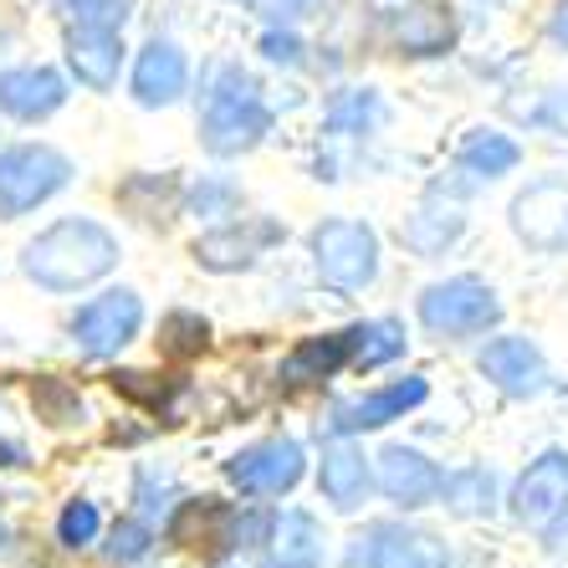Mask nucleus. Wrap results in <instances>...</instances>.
<instances>
[{
    "mask_svg": "<svg viewBox=\"0 0 568 568\" xmlns=\"http://www.w3.org/2000/svg\"><path fill=\"white\" fill-rule=\"evenodd\" d=\"M27 277L52 292H78L119 266V236L98 221H57L27 246Z\"/></svg>",
    "mask_w": 568,
    "mask_h": 568,
    "instance_id": "f257e3e1",
    "label": "nucleus"
},
{
    "mask_svg": "<svg viewBox=\"0 0 568 568\" xmlns=\"http://www.w3.org/2000/svg\"><path fill=\"white\" fill-rule=\"evenodd\" d=\"M272 129V113L256 98V82L246 72H225V88L211 98L205 108V123H200V139L211 154H241V149H256Z\"/></svg>",
    "mask_w": 568,
    "mask_h": 568,
    "instance_id": "f03ea898",
    "label": "nucleus"
},
{
    "mask_svg": "<svg viewBox=\"0 0 568 568\" xmlns=\"http://www.w3.org/2000/svg\"><path fill=\"white\" fill-rule=\"evenodd\" d=\"M313 256L328 287L358 292L379 272V236L364 221H323L313 231Z\"/></svg>",
    "mask_w": 568,
    "mask_h": 568,
    "instance_id": "7ed1b4c3",
    "label": "nucleus"
},
{
    "mask_svg": "<svg viewBox=\"0 0 568 568\" xmlns=\"http://www.w3.org/2000/svg\"><path fill=\"white\" fill-rule=\"evenodd\" d=\"M67 180H72V164L57 149H47V144L6 149L0 154V215L37 211L41 200H52Z\"/></svg>",
    "mask_w": 568,
    "mask_h": 568,
    "instance_id": "20e7f679",
    "label": "nucleus"
},
{
    "mask_svg": "<svg viewBox=\"0 0 568 568\" xmlns=\"http://www.w3.org/2000/svg\"><path fill=\"white\" fill-rule=\"evenodd\" d=\"M503 317V303L487 282L476 277H450V282H436L425 287L420 297V323L440 338H466V333H487L491 323Z\"/></svg>",
    "mask_w": 568,
    "mask_h": 568,
    "instance_id": "39448f33",
    "label": "nucleus"
},
{
    "mask_svg": "<svg viewBox=\"0 0 568 568\" xmlns=\"http://www.w3.org/2000/svg\"><path fill=\"white\" fill-rule=\"evenodd\" d=\"M513 231L532 252H568V180H538L513 200Z\"/></svg>",
    "mask_w": 568,
    "mask_h": 568,
    "instance_id": "423d86ee",
    "label": "nucleus"
},
{
    "mask_svg": "<svg viewBox=\"0 0 568 568\" xmlns=\"http://www.w3.org/2000/svg\"><path fill=\"white\" fill-rule=\"evenodd\" d=\"M225 476H231L241 491H252V497H282V491H292L303 481V446H297V440L246 446L241 456L225 462Z\"/></svg>",
    "mask_w": 568,
    "mask_h": 568,
    "instance_id": "0eeeda50",
    "label": "nucleus"
},
{
    "mask_svg": "<svg viewBox=\"0 0 568 568\" xmlns=\"http://www.w3.org/2000/svg\"><path fill=\"white\" fill-rule=\"evenodd\" d=\"M139 323H144V303H139L129 287H119V292H103L98 303L82 307L78 323H72V333H78L82 354L108 358V354H119L123 344H133Z\"/></svg>",
    "mask_w": 568,
    "mask_h": 568,
    "instance_id": "6e6552de",
    "label": "nucleus"
},
{
    "mask_svg": "<svg viewBox=\"0 0 568 568\" xmlns=\"http://www.w3.org/2000/svg\"><path fill=\"white\" fill-rule=\"evenodd\" d=\"M558 513H568V456L564 450H548L528 471L517 476L513 487V517L528 523V528H548Z\"/></svg>",
    "mask_w": 568,
    "mask_h": 568,
    "instance_id": "1a4fd4ad",
    "label": "nucleus"
},
{
    "mask_svg": "<svg viewBox=\"0 0 568 568\" xmlns=\"http://www.w3.org/2000/svg\"><path fill=\"white\" fill-rule=\"evenodd\" d=\"M425 379H399L389 389H374V395H358V399H344V405H333L328 415V430L333 436H354V430H379V425L399 420L405 410L425 405Z\"/></svg>",
    "mask_w": 568,
    "mask_h": 568,
    "instance_id": "9d476101",
    "label": "nucleus"
},
{
    "mask_svg": "<svg viewBox=\"0 0 568 568\" xmlns=\"http://www.w3.org/2000/svg\"><path fill=\"white\" fill-rule=\"evenodd\" d=\"M272 241H282V225H277V221H262V215H252V221L225 225V231H211V236H200V241H195V262L211 266V272H236V266H252L256 256L272 246Z\"/></svg>",
    "mask_w": 568,
    "mask_h": 568,
    "instance_id": "9b49d317",
    "label": "nucleus"
},
{
    "mask_svg": "<svg viewBox=\"0 0 568 568\" xmlns=\"http://www.w3.org/2000/svg\"><path fill=\"white\" fill-rule=\"evenodd\" d=\"M481 374H487L503 395H542V384H548V364H542V354L528 344V338H491L487 348H481Z\"/></svg>",
    "mask_w": 568,
    "mask_h": 568,
    "instance_id": "f8f14e48",
    "label": "nucleus"
},
{
    "mask_svg": "<svg viewBox=\"0 0 568 568\" xmlns=\"http://www.w3.org/2000/svg\"><path fill=\"white\" fill-rule=\"evenodd\" d=\"M185 82H190V62L174 41H149L139 62H133V98L144 108H170L185 98Z\"/></svg>",
    "mask_w": 568,
    "mask_h": 568,
    "instance_id": "ddd939ff",
    "label": "nucleus"
},
{
    "mask_svg": "<svg viewBox=\"0 0 568 568\" xmlns=\"http://www.w3.org/2000/svg\"><path fill=\"white\" fill-rule=\"evenodd\" d=\"M62 103H67V82L57 78L52 67H16V72L0 78V108L21 123L52 119Z\"/></svg>",
    "mask_w": 568,
    "mask_h": 568,
    "instance_id": "4468645a",
    "label": "nucleus"
},
{
    "mask_svg": "<svg viewBox=\"0 0 568 568\" xmlns=\"http://www.w3.org/2000/svg\"><path fill=\"white\" fill-rule=\"evenodd\" d=\"M67 62L78 72L82 88L93 93H108L119 82V67H123V41L119 31H93V27H72L67 37Z\"/></svg>",
    "mask_w": 568,
    "mask_h": 568,
    "instance_id": "2eb2a0df",
    "label": "nucleus"
},
{
    "mask_svg": "<svg viewBox=\"0 0 568 568\" xmlns=\"http://www.w3.org/2000/svg\"><path fill=\"white\" fill-rule=\"evenodd\" d=\"M379 487L399 507H425L440 491V471L410 446H389L379 456Z\"/></svg>",
    "mask_w": 568,
    "mask_h": 568,
    "instance_id": "dca6fc26",
    "label": "nucleus"
},
{
    "mask_svg": "<svg viewBox=\"0 0 568 568\" xmlns=\"http://www.w3.org/2000/svg\"><path fill=\"white\" fill-rule=\"evenodd\" d=\"M369 568H446V542H436L420 528L384 523V528H374Z\"/></svg>",
    "mask_w": 568,
    "mask_h": 568,
    "instance_id": "f3484780",
    "label": "nucleus"
},
{
    "mask_svg": "<svg viewBox=\"0 0 568 568\" xmlns=\"http://www.w3.org/2000/svg\"><path fill=\"white\" fill-rule=\"evenodd\" d=\"M344 364H354V328L348 333H317V338H303V344L287 354L282 364V379L287 384H313L338 374Z\"/></svg>",
    "mask_w": 568,
    "mask_h": 568,
    "instance_id": "a211bd4d",
    "label": "nucleus"
},
{
    "mask_svg": "<svg viewBox=\"0 0 568 568\" xmlns=\"http://www.w3.org/2000/svg\"><path fill=\"white\" fill-rule=\"evenodd\" d=\"M395 41H399V52H410V57H440L456 41V21H450L446 6L420 0V6H410L395 21Z\"/></svg>",
    "mask_w": 568,
    "mask_h": 568,
    "instance_id": "6ab92c4d",
    "label": "nucleus"
},
{
    "mask_svg": "<svg viewBox=\"0 0 568 568\" xmlns=\"http://www.w3.org/2000/svg\"><path fill=\"white\" fill-rule=\"evenodd\" d=\"M323 564V532L307 513H287L272 528V564L266 568H317Z\"/></svg>",
    "mask_w": 568,
    "mask_h": 568,
    "instance_id": "aec40b11",
    "label": "nucleus"
},
{
    "mask_svg": "<svg viewBox=\"0 0 568 568\" xmlns=\"http://www.w3.org/2000/svg\"><path fill=\"white\" fill-rule=\"evenodd\" d=\"M364 491H369V466H364V456H358L354 446L323 450V497L348 513V507L364 503Z\"/></svg>",
    "mask_w": 568,
    "mask_h": 568,
    "instance_id": "412c9836",
    "label": "nucleus"
},
{
    "mask_svg": "<svg viewBox=\"0 0 568 568\" xmlns=\"http://www.w3.org/2000/svg\"><path fill=\"white\" fill-rule=\"evenodd\" d=\"M456 159H462V170L497 180V174H507L517 164V144L507 139V133H497V129H476V133H466V144H462V154Z\"/></svg>",
    "mask_w": 568,
    "mask_h": 568,
    "instance_id": "4be33fe9",
    "label": "nucleus"
},
{
    "mask_svg": "<svg viewBox=\"0 0 568 568\" xmlns=\"http://www.w3.org/2000/svg\"><path fill=\"white\" fill-rule=\"evenodd\" d=\"M211 528H231V513H225L221 503H211V497H200V503H185L180 507V517H174V542H185V548H200V538L205 542H215L221 548V532H211Z\"/></svg>",
    "mask_w": 568,
    "mask_h": 568,
    "instance_id": "5701e85b",
    "label": "nucleus"
},
{
    "mask_svg": "<svg viewBox=\"0 0 568 568\" xmlns=\"http://www.w3.org/2000/svg\"><path fill=\"white\" fill-rule=\"evenodd\" d=\"M399 348H405V328L389 323V317H379V323H358L354 328V364L358 369H379V364H389Z\"/></svg>",
    "mask_w": 568,
    "mask_h": 568,
    "instance_id": "b1692460",
    "label": "nucleus"
},
{
    "mask_svg": "<svg viewBox=\"0 0 568 568\" xmlns=\"http://www.w3.org/2000/svg\"><path fill=\"white\" fill-rule=\"evenodd\" d=\"M379 119V98L364 88V93H338L328 108V133H358L364 123Z\"/></svg>",
    "mask_w": 568,
    "mask_h": 568,
    "instance_id": "393cba45",
    "label": "nucleus"
},
{
    "mask_svg": "<svg viewBox=\"0 0 568 568\" xmlns=\"http://www.w3.org/2000/svg\"><path fill=\"white\" fill-rule=\"evenodd\" d=\"M67 11L78 27H93V31H123L129 21L133 0H67Z\"/></svg>",
    "mask_w": 568,
    "mask_h": 568,
    "instance_id": "a878e982",
    "label": "nucleus"
},
{
    "mask_svg": "<svg viewBox=\"0 0 568 568\" xmlns=\"http://www.w3.org/2000/svg\"><path fill=\"white\" fill-rule=\"evenodd\" d=\"M446 487V497H450V507L456 513H487L491 507V476L487 471H462V476H450V481H440Z\"/></svg>",
    "mask_w": 568,
    "mask_h": 568,
    "instance_id": "bb28decb",
    "label": "nucleus"
},
{
    "mask_svg": "<svg viewBox=\"0 0 568 568\" xmlns=\"http://www.w3.org/2000/svg\"><path fill=\"white\" fill-rule=\"evenodd\" d=\"M205 344H211V328H205V317H195V313L164 317V348H170V354L190 358V354H200Z\"/></svg>",
    "mask_w": 568,
    "mask_h": 568,
    "instance_id": "cd10ccee",
    "label": "nucleus"
},
{
    "mask_svg": "<svg viewBox=\"0 0 568 568\" xmlns=\"http://www.w3.org/2000/svg\"><path fill=\"white\" fill-rule=\"evenodd\" d=\"M57 532H62L67 548H82V542L98 538V507L93 503H67L62 523H57Z\"/></svg>",
    "mask_w": 568,
    "mask_h": 568,
    "instance_id": "c85d7f7f",
    "label": "nucleus"
},
{
    "mask_svg": "<svg viewBox=\"0 0 568 568\" xmlns=\"http://www.w3.org/2000/svg\"><path fill=\"white\" fill-rule=\"evenodd\" d=\"M108 554L123 558V564L144 558L149 554V532L139 528V523H119V528H113V542H108Z\"/></svg>",
    "mask_w": 568,
    "mask_h": 568,
    "instance_id": "c756f323",
    "label": "nucleus"
},
{
    "mask_svg": "<svg viewBox=\"0 0 568 568\" xmlns=\"http://www.w3.org/2000/svg\"><path fill=\"white\" fill-rule=\"evenodd\" d=\"M262 57L266 62H303V41L292 37V31H266L262 37Z\"/></svg>",
    "mask_w": 568,
    "mask_h": 568,
    "instance_id": "7c9ffc66",
    "label": "nucleus"
},
{
    "mask_svg": "<svg viewBox=\"0 0 568 568\" xmlns=\"http://www.w3.org/2000/svg\"><path fill=\"white\" fill-rule=\"evenodd\" d=\"M317 0H272V16H282V21H297V16H307Z\"/></svg>",
    "mask_w": 568,
    "mask_h": 568,
    "instance_id": "2f4dec72",
    "label": "nucleus"
},
{
    "mask_svg": "<svg viewBox=\"0 0 568 568\" xmlns=\"http://www.w3.org/2000/svg\"><path fill=\"white\" fill-rule=\"evenodd\" d=\"M554 37H558V41H564V47H568V0H564V6H558V21H554Z\"/></svg>",
    "mask_w": 568,
    "mask_h": 568,
    "instance_id": "473e14b6",
    "label": "nucleus"
},
{
    "mask_svg": "<svg viewBox=\"0 0 568 568\" xmlns=\"http://www.w3.org/2000/svg\"><path fill=\"white\" fill-rule=\"evenodd\" d=\"M16 462H21V450H16V446H0V466H16Z\"/></svg>",
    "mask_w": 568,
    "mask_h": 568,
    "instance_id": "72a5a7b5",
    "label": "nucleus"
},
{
    "mask_svg": "<svg viewBox=\"0 0 568 568\" xmlns=\"http://www.w3.org/2000/svg\"><path fill=\"white\" fill-rule=\"evenodd\" d=\"M0 538H6V528H0Z\"/></svg>",
    "mask_w": 568,
    "mask_h": 568,
    "instance_id": "f704fd0d",
    "label": "nucleus"
}]
</instances>
